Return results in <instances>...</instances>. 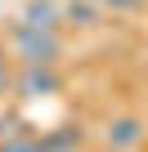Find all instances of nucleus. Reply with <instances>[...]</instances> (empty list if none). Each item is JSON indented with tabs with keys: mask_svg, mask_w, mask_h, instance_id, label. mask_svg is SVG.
<instances>
[{
	"mask_svg": "<svg viewBox=\"0 0 148 152\" xmlns=\"http://www.w3.org/2000/svg\"><path fill=\"white\" fill-rule=\"evenodd\" d=\"M0 36H5V49L14 58V67H49L67 58V36L63 27H32L18 14L0 23Z\"/></svg>",
	"mask_w": 148,
	"mask_h": 152,
	"instance_id": "f257e3e1",
	"label": "nucleus"
},
{
	"mask_svg": "<svg viewBox=\"0 0 148 152\" xmlns=\"http://www.w3.org/2000/svg\"><path fill=\"white\" fill-rule=\"evenodd\" d=\"M63 85H67V76L58 72V63H49V67H18V76H14V103L54 99V94H63Z\"/></svg>",
	"mask_w": 148,
	"mask_h": 152,
	"instance_id": "f03ea898",
	"label": "nucleus"
},
{
	"mask_svg": "<svg viewBox=\"0 0 148 152\" xmlns=\"http://www.w3.org/2000/svg\"><path fill=\"white\" fill-rule=\"evenodd\" d=\"M144 139H148V121H144L139 112L108 116V121H103V130H99V143H103L108 152H130V148H139Z\"/></svg>",
	"mask_w": 148,
	"mask_h": 152,
	"instance_id": "7ed1b4c3",
	"label": "nucleus"
},
{
	"mask_svg": "<svg viewBox=\"0 0 148 152\" xmlns=\"http://www.w3.org/2000/svg\"><path fill=\"white\" fill-rule=\"evenodd\" d=\"M40 148L45 152H85L90 130H85V121H63L54 130H40Z\"/></svg>",
	"mask_w": 148,
	"mask_h": 152,
	"instance_id": "20e7f679",
	"label": "nucleus"
},
{
	"mask_svg": "<svg viewBox=\"0 0 148 152\" xmlns=\"http://www.w3.org/2000/svg\"><path fill=\"white\" fill-rule=\"evenodd\" d=\"M103 5L99 0H63V31H77V36H85V31H99L103 27Z\"/></svg>",
	"mask_w": 148,
	"mask_h": 152,
	"instance_id": "39448f33",
	"label": "nucleus"
},
{
	"mask_svg": "<svg viewBox=\"0 0 148 152\" xmlns=\"http://www.w3.org/2000/svg\"><path fill=\"white\" fill-rule=\"evenodd\" d=\"M18 18L32 27H63V0H23Z\"/></svg>",
	"mask_w": 148,
	"mask_h": 152,
	"instance_id": "423d86ee",
	"label": "nucleus"
},
{
	"mask_svg": "<svg viewBox=\"0 0 148 152\" xmlns=\"http://www.w3.org/2000/svg\"><path fill=\"white\" fill-rule=\"evenodd\" d=\"M23 130H32V125H27V116L14 107V99L0 103V139H14V134H23Z\"/></svg>",
	"mask_w": 148,
	"mask_h": 152,
	"instance_id": "0eeeda50",
	"label": "nucleus"
},
{
	"mask_svg": "<svg viewBox=\"0 0 148 152\" xmlns=\"http://www.w3.org/2000/svg\"><path fill=\"white\" fill-rule=\"evenodd\" d=\"M14 76H18V67H14V58L5 49V36H0V103L14 99Z\"/></svg>",
	"mask_w": 148,
	"mask_h": 152,
	"instance_id": "6e6552de",
	"label": "nucleus"
},
{
	"mask_svg": "<svg viewBox=\"0 0 148 152\" xmlns=\"http://www.w3.org/2000/svg\"><path fill=\"white\" fill-rule=\"evenodd\" d=\"M0 152H45V148H40V134L36 130H23L14 139H0Z\"/></svg>",
	"mask_w": 148,
	"mask_h": 152,
	"instance_id": "1a4fd4ad",
	"label": "nucleus"
},
{
	"mask_svg": "<svg viewBox=\"0 0 148 152\" xmlns=\"http://www.w3.org/2000/svg\"><path fill=\"white\" fill-rule=\"evenodd\" d=\"M99 5H103L108 14H144L148 0H99Z\"/></svg>",
	"mask_w": 148,
	"mask_h": 152,
	"instance_id": "9d476101",
	"label": "nucleus"
}]
</instances>
